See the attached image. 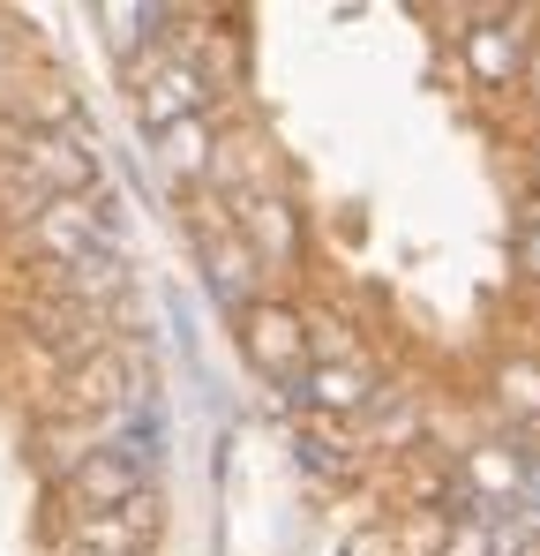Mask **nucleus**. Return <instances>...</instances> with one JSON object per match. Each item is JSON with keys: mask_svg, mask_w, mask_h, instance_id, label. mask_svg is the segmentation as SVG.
Wrapping results in <instances>:
<instances>
[{"mask_svg": "<svg viewBox=\"0 0 540 556\" xmlns=\"http://www.w3.org/2000/svg\"><path fill=\"white\" fill-rule=\"evenodd\" d=\"M151 542H158V496L128 511H68L61 556H151Z\"/></svg>", "mask_w": 540, "mask_h": 556, "instance_id": "nucleus-8", "label": "nucleus"}, {"mask_svg": "<svg viewBox=\"0 0 540 556\" xmlns=\"http://www.w3.org/2000/svg\"><path fill=\"white\" fill-rule=\"evenodd\" d=\"M98 23H105V46L136 68V61H151V53H158V38H173L166 23H188V15H180V8H143V0H128V8H120V0H105V8H98Z\"/></svg>", "mask_w": 540, "mask_h": 556, "instance_id": "nucleus-12", "label": "nucleus"}, {"mask_svg": "<svg viewBox=\"0 0 540 556\" xmlns=\"http://www.w3.org/2000/svg\"><path fill=\"white\" fill-rule=\"evenodd\" d=\"M98 188V151L76 128H8L0 151V203L15 226H30L46 203H68Z\"/></svg>", "mask_w": 540, "mask_h": 556, "instance_id": "nucleus-1", "label": "nucleus"}, {"mask_svg": "<svg viewBox=\"0 0 540 556\" xmlns=\"http://www.w3.org/2000/svg\"><path fill=\"white\" fill-rule=\"evenodd\" d=\"M496 406L511 414V429H518V437H533V429H540V369H533V362L496 369Z\"/></svg>", "mask_w": 540, "mask_h": 556, "instance_id": "nucleus-14", "label": "nucleus"}, {"mask_svg": "<svg viewBox=\"0 0 540 556\" xmlns=\"http://www.w3.org/2000/svg\"><path fill=\"white\" fill-rule=\"evenodd\" d=\"M293 399L308 406V421H360V414L383 399V383H375V369H368V362H360V369L316 362V369L293 383Z\"/></svg>", "mask_w": 540, "mask_h": 556, "instance_id": "nucleus-11", "label": "nucleus"}, {"mask_svg": "<svg viewBox=\"0 0 540 556\" xmlns=\"http://www.w3.org/2000/svg\"><path fill=\"white\" fill-rule=\"evenodd\" d=\"M518 271L526 278H540V203L518 218Z\"/></svg>", "mask_w": 540, "mask_h": 556, "instance_id": "nucleus-15", "label": "nucleus"}, {"mask_svg": "<svg viewBox=\"0 0 540 556\" xmlns=\"http://www.w3.org/2000/svg\"><path fill=\"white\" fill-rule=\"evenodd\" d=\"M518 91L540 105V38H533V53H526V76H518Z\"/></svg>", "mask_w": 540, "mask_h": 556, "instance_id": "nucleus-16", "label": "nucleus"}, {"mask_svg": "<svg viewBox=\"0 0 540 556\" xmlns=\"http://www.w3.org/2000/svg\"><path fill=\"white\" fill-rule=\"evenodd\" d=\"M151 143H158V166H166L180 188H203L210 181V159H218V121L195 113V121H180V128L151 136Z\"/></svg>", "mask_w": 540, "mask_h": 556, "instance_id": "nucleus-13", "label": "nucleus"}, {"mask_svg": "<svg viewBox=\"0 0 540 556\" xmlns=\"http://www.w3.org/2000/svg\"><path fill=\"white\" fill-rule=\"evenodd\" d=\"M128 406H158V376H151V354L136 339H113L105 354H90L61 376V414L68 421H113Z\"/></svg>", "mask_w": 540, "mask_h": 556, "instance_id": "nucleus-2", "label": "nucleus"}, {"mask_svg": "<svg viewBox=\"0 0 540 556\" xmlns=\"http://www.w3.org/2000/svg\"><path fill=\"white\" fill-rule=\"evenodd\" d=\"M128 91H136V121H143V136H166L180 121H195V113H210V84H203V68L188 61V46H158L151 61H136L128 68Z\"/></svg>", "mask_w": 540, "mask_h": 556, "instance_id": "nucleus-4", "label": "nucleus"}, {"mask_svg": "<svg viewBox=\"0 0 540 556\" xmlns=\"http://www.w3.org/2000/svg\"><path fill=\"white\" fill-rule=\"evenodd\" d=\"M233 226H241V241L256 249L263 271H285V264L300 256V211H293V195H285L278 181L256 188L248 203H233Z\"/></svg>", "mask_w": 540, "mask_h": 556, "instance_id": "nucleus-10", "label": "nucleus"}, {"mask_svg": "<svg viewBox=\"0 0 540 556\" xmlns=\"http://www.w3.org/2000/svg\"><path fill=\"white\" fill-rule=\"evenodd\" d=\"M241 354H248V369L263 376V383H300V376L316 369V354H308V316H300L293 301L263 293V301L241 316Z\"/></svg>", "mask_w": 540, "mask_h": 556, "instance_id": "nucleus-6", "label": "nucleus"}, {"mask_svg": "<svg viewBox=\"0 0 540 556\" xmlns=\"http://www.w3.org/2000/svg\"><path fill=\"white\" fill-rule=\"evenodd\" d=\"M518 511H540V452H533V466H526V496H518Z\"/></svg>", "mask_w": 540, "mask_h": 556, "instance_id": "nucleus-17", "label": "nucleus"}, {"mask_svg": "<svg viewBox=\"0 0 540 556\" xmlns=\"http://www.w3.org/2000/svg\"><path fill=\"white\" fill-rule=\"evenodd\" d=\"M458 53H465V76L480 91H518L526 53H533V30L511 8H473V23L458 30Z\"/></svg>", "mask_w": 540, "mask_h": 556, "instance_id": "nucleus-7", "label": "nucleus"}, {"mask_svg": "<svg viewBox=\"0 0 540 556\" xmlns=\"http://www.w3.org/2000/svg\"><path fill=\"white\" fill-rule=\"evenodd\" d=\"M23 249L46 264V271H76L90 256H105V249H120L113 241V195H68V203H46L30 226H23Z\"/></svg>", "mask_w": 540, "mask_h": 556, "instance_id": "nucleus-3", "label": "nucleus"}, {"mask_svg": "<svg viewBox=\"0 0 540 556\" xmlns=\"http://www.w3.org/2000/svg\"><path fill=\"white\" fill-rule=\"evenodd\" d=\"M61 481H68V504H76V511H128V504L151 496V466L128 459V452H90V459H76Z\"/></svg>", "mask_w": 540, "mask_h": 556, "instance_id": "nucleus-9", "label": "nucleus"}, {"mask_svg": "<svg viewBox=\"0 0 540 556\" xmlns=\"http://www.w3.org/2000/svg\"><path fill=\"white\" fill-rule=\"evenodd\" d=\"M195 264L210 278V293L233 308V316H248L256 301H263V264H256V249L241 241V226H233V211L226 203H195Z\"/></svg>", "mask_w": 540, "mask_h": 556, "instance_id": "nucleus-5", "label": "nucleus"}]
</instances>
